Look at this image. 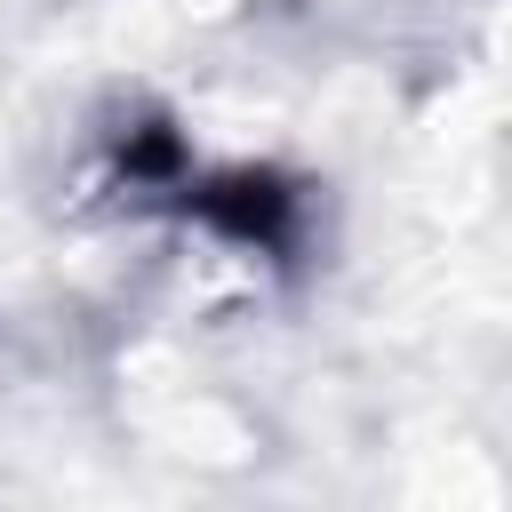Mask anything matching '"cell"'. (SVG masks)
I'll use <instances>...</instances> for the list:
<instances>
[{"label":"cell","instance_id":"1","mask_svg":"<svg viewBox=\"0 0 512 512\" xmlns=\"http://www.w3.org/2000/svg\"><path fill=\"white\" fill-rule=\"evenodd\" d=\"M208 224H224L232 240H256V248H288V192L280 184H216L200 200Z\"/></svg>","mask_w":512,"mask_h":512}]
</instances>
